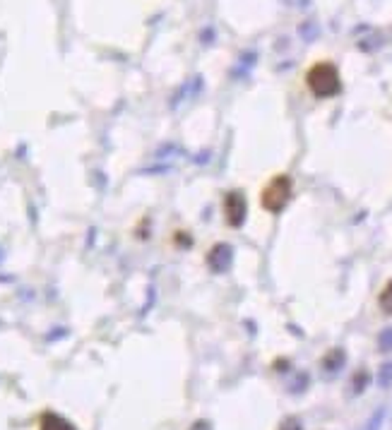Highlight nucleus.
<instances>
[{
    "instance_id": "nucleus-1",
    "label": "nucleus",
    "mask_w": 392,
    "mask_h": 430,
    "mask_svg": "<svg viewBox=\"0 0 392 430\" xmlns=\"http://www.w3.org/2000/svg\"><path fill=\"white\" fill-rule=\"evenodd\" d=\"M306 82H308V89L313 92L318 99H330V96L339 94L342 82H339V73L333 63L323 60V63H315L313 68L306 75Z\"/></svg>"
},
{
    "instance_id": "nucleus-2",
    "label": "nucleus",
    "mask_w": 392,
    "mask_h": 430,
    "mask_svg": "<svg viewBox=\"0 0 392 430\" xmlns=\"http://www.w3.org/2000/svg\"><path fill=\"white\" fill-rule=\"evenodd\" d=\"M291 195H294V183H291V176L279 174L274 178H270V183L263 188V195H260V205L265 207L272 214H279L286 205H289Z\"/></svg>"
},
{
    "instance_id": "nucleus-3",
    "label": "nucleus",
    "mask_w": 392,
    "mask_h": 430,
    "mask_svg": "<svg viewBox=\"0 0 392 430\" xmlns=\"http://www.w3.org/2000/svg\"><path fill=\"white\" fill-rule=\"evenodd\" d=\"M224 216L231 226H241L245 221V197L241 192H229L224 197Z\"/></svg>"
},
{
    "instance_id": "nucleus-4",
    "label": "nucleus",
    "mask_w": 392,
    "mask_h": 430,
    "mask_svg": "<svg viewBox=\"0 0 392 430\" xmlns=\"http://www.w3.org/2000/svg\"><path fill=\"white\" fill-rule=\"evenodd\" d=\"M39 430H77L70 421H65L63 416H58V413H51L46 411L41 416V423H39Z\"/></svg>"
},
{
    "instance_id": "nucleus-5",
    "label": "nucleus",
    "mask_w": 392,
    "mask_h": 430,
    "mask_svg": "<svg viewBox=\"0 0 392 430\" xmlns=\"http://www.w3.org/2000/svg\"><path fill=\"white\" fill-rule=\"evenodd\" d=\"M231 262V247L229 245H217L209 252V265L214 267V272H224Z\"/></svg>"
},
{
    "instance_id": "nucleus-6",
    "label": "nucleus",
    "mask_w": 392,
    "mask_h": 430,
    "mask_svg": "<svg viewBox=\"0 0 392 430\" xmlns=\"http://www.w3.org/2000/svg\"><path fill=\"white\" fill-rule=\"evenodd\" d=\"M342 366H344V351H342V348H333V351L323 358V368L328 373H337Z\"/></svg>"
},
{
    "instance_id": "nucleus-7",
    "label": "nucleus",
    "mask_w": 392,
    "mask_h": 430,
    "mask_svg": "<svg viewBox=\"0 0 392 430\" xmlns=\"http://www.w3.org/2000/svg\"><path fill=\"white\" fill-rule=\"evenodd\" d=\"M378 306H380V310H383L385 315H392V279L388 281V284H385L383 291H380Z\"/></svg>"
},
{
    "instance_id": "nucleus-8",
    "label": "nucleus",
    "mask_w": 392,
    "mask_h": 430,
    "mask_svg": "<svg viewBox=\"0 0 392 430\" xmlns=\"http://www.w3.org/2000/svg\"><path fill=\"white\" fill-rule=\"evenodd\" d=\"M368 382H371V375L366 371H361V373H356L354 375V394H361L364 392L366 387H368Z\"/></svg>"
},
{
    "instance_id": "nucleus-9",
    "label": "nucleus",
    "mask_w": 392,
    "mask_h": 430,
    "mask_svg": "<svg viewBox=\"0 0 392 430\" xmlns=\"http://www.w3.org/2000/svg\"><path fill=\"white\" fill-rule=\"evenodd\" d=\"M383 421H385V409L380 406L378 411H375L373 416H371V421L364 426V430H380V426H383Z\"/></svg>"
},
{
    "instance_id": "nucleus-10",
    "label": "nucleus",
    "mask_w": 392,
    "mask_h": 430,
    "mask_svg": "<svg viewBox=\"0 0 392 430\" xmlns=\"http://www.w3.org/2000/svg\"><path fill=\"white\" fill-rule=\"evenodd\" d=\"M390 382H392V363H388V366L380 368V375H378L380 387H390Z\"/></svg>"
},
{
    "instance_id": "nucleus-11",
    "label": "nucleus",
    "mask_w": 392,
    "mask_h": 430,
    "mask_svg": "<svg viewBox=\"0 0 392 430\" xmlns=\"http://www.w3.org/2000/svg\"><path fill=\"white\" fill-rule=\"evenodd\" d=\"M378 346H380V351H392V327L378 337Z\"/></svg>"
},
{
    "instance_id": "nucleus-12",
    "label": "nucleus",
    "mask_w": 392,
    "mask_h": 430,
    "mask_svg": "<svg viewBox=\"0 0 392 430\" xmlns=\"http://www.w3.org/2000/svg\"><path fill=\"white\" fill-rule=\"evenodd\" d=\"M279 430H304V426H301V421L296 416H289V418H284V421H281Z\"/></svg>"
}]
</instances>
